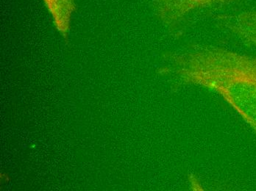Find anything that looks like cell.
<instances>
[{
    "label": "cell",
    "mask_w": 256,
    "mask_h": 191,
    "mask_svg": "<svg viewBox=\"0 0 256 191\" xmlns=\"http://www.w3.org/2000/svg\"><path fill=\"white\" fill-rule=\"evenodd\" d=\"M240 0H152L162 24L173 33H181L201 17Z\"/></svg>",
    "instance_id": "cell-2"
},
{
    "label": "cell",
    "mask_w": 256,
    "mask_h": 191,
    "mask_svg": "<svg viewBox=\"0 0 256 191\" xmlns=\"http://www.w3.org/2000/svg\"><path fill=\"white\" fill-rule=\"evenodd\" d=\"M165 71L187 85L214 91L256 135V56L214 46H198L168 57Z\"/></svg>",
    "instance_id": "cell-1"
},
{
    "label": "cell",
    "mask_w": 256,
    "mask_h": 191,
    "mask_svg": "<svg viewBox=\"0 0 256 191\" xmlns=\"http://www.w3.org/2000/svg\"><path fill=\"white\" fill-rule=\"evenodd\" d=\"M54 18L58 30L66 35L70 29V16L72 13L73 0H45Z\"/></svg>",
    "instance_id": "cell-4"
},
{
    "label": "cell",
    "mask_w": 256,
    "mask_h": 191,
    "mask_svg": "<svg viewBox=\"0 0 256 191\" xmlns=\"http://www.w3.org/2000/svg\"><path fill=\"white\" fill-rule=\"evenodd\" d=\"M9 178L8 175H6L4 173H2L1 174V182L3 183H7L8 181Z\"/></svg>",
    "instance_id": "cell-5"
},
{
    "label": "cell",
    "mask_w": 256,
    "mask_h": 191,
    "mask_svg": "<svg viewBox=\"0 0 256 191\" xmlns=\"http://www.w3.org/2000/svg\"><path fill=\"white\" fill-rule=\"evenodd\" d=\"M218 21L244 43L256 47V9L220 15Z\"/></svg>",
    "instance_id": "cell-3"
}]
</instances>
